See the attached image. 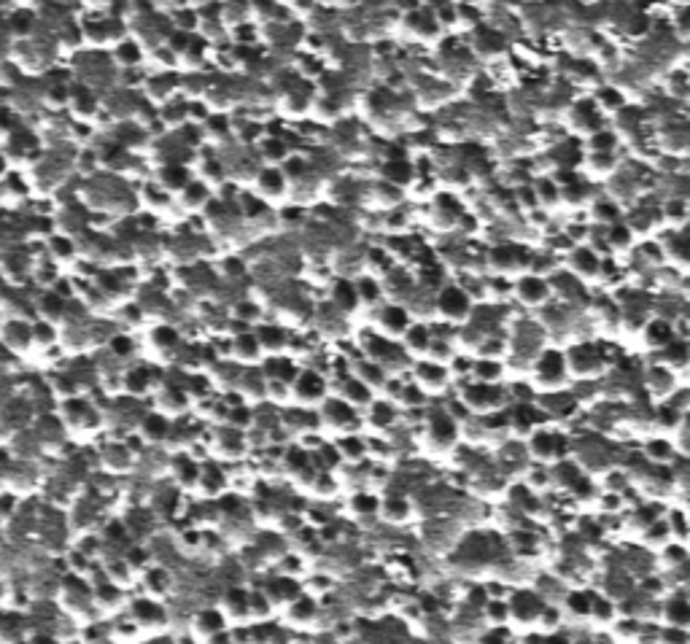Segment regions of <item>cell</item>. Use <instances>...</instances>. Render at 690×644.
Wrapping results in <instances>:
<instances>
[{"label": "cell", "instance_id": "cell-1", "mask_svg": "<svg viewBox=\"0 0 690 644\" xmlns=\"http://www.w3.org/2000/svg\"><path fill=\"white\" fill-rule=\"evenodd\" d=\"M410 175H412V167H410L402 157H399V160H391L386 164V178L394 181V184H405Z\"/></svg>", "mask_w": 690, "mask_h": 644}, {"label": "cell", "instance_id": "cell-2", "mask_svg": "<svg viewBox=\"0 0 690 644\" xmlns=\"http://www.w3.org/2000/svg\"><path fill=\"white\" fill-rule=\"evenodd\" d=\"M442 310L445 313H453V316H459V313H464V308H467V299H464V294L456 289H448L442 294Z\"/></svg>", "mask_w": 690, "mask_h": 644}, {"label": "cell", "instance_id": "cell-3", "mask_svg": "<svg viewBox=\"0 0 690 644\" xmlns=\"http://www.w3.org/2000/svg\"><path fill=\"white\" fill-rule=\"evenodd\" d=\"M165 184L167 186H173V189H178V186H184L187 184V170L181 167V164H170V167H165Z\"/></svg>", "mask_w": 690, "mask_h": 644}, {"label": "cell", "instance_id": "cell-4", "mask_svg": "<svg viewBox=\"0 0 690 644\" xmlns=\"http://www.w3.org/2000/svg\"><path fill=\"white\" fill-rule=\"evenodd\" d=\"M259 181H262V186H264L267 192H281L283 189V175L278 170H264V173L259 175Z\"/></svg>", "mask_w": 690, "mask_h": 644}, {"label": "cell", "instance_id": "cell-5", "mask_svg": "<svg viewBox=\"0 0 690 644\" xmlns=\"http://www.w3.org/2000/svg\"><path fill=\"white\" fill-rule=\"evenodd\" d=\"M321 388H324L321 378H315V375H311V372L300 378V394H305V396H315Z\"/></svg>", "mask_w": 690, "mask_h": 644}, {"label": "cell", "instance_id": "cell-6", "mask_svg": "<svg viewBox=\"0 0 690 644\" xmlns=\"http://www.w3.org/2000/svg\"><path fill=\"white\" fill-rule=\"evenodd\" d=\"M561 367H564V361H561V356L558 354H545L542 364H539V369H542L545 375H558Z\"/></svg>", "mask_w": 690, "mask_h": 644}, {"label": "cell", "instance_id": "cell-7", "mask_svg": "<svg viewBox=\"0 0 690 644\" xmlns=\"http://www.w3.org/2000/svg\"><path fill=\"white\" fill-rule=\"evenodd\" d=\"M335 297H337V302L345 305V308H351L353 302H356V291L351 283H337V291H335Z\"/></svg>", "mask_w": 690, "mask_h": 644}, {"label": "cell", "instance_id": "cell-8", "mask_svg": "<svg viewBox=\"0 0 690 644\" xmlns=\"http://www.w3.org/2000/svg\"><path fill=\"white\" fill-rule=\"evenodd\" d=\"M669 617L671 620H677V623H688L690 620V610L685 601H674L671 607H669Z\"/></svg>", "mask_w": 690, "mask_h": 644}, {"label": "cell", "instance_id": "cell-9", "mask_svg": "<svg viewBox=\"0 0 690 644\" xmlns=\"http://www.w3.org/2000/svg\"><path fill=\"white\" fill-rule=\"evenodd\" d=\"M383 319H386V323H388V326H394V329L405 326V321H408V319H405V313H402L399 308H388V310L383 313Z\"/></svg>", "mask_w": 690, "mask_h": 644}, {"label": "cell", "instance_id": "cell-10", "mask_svg": "<svg viewBox=\"0 0 690 644\" xmlns=\"http://www.w3.org/2000/svg\"><path fill=\"white\" fill-rule=\"evenodd\" d=\"M521 291L526 294V297H532V299H536V297H542V291H545V286L536 281V278H526L523 283H521Z\"/></svg>", "mask_w": 690, "mask_h": 644}, {"label": "cell", "instance_id": "cell-11", "mask_svg": "<svg viewBox=\"0 0 690 644\" xmlns=\"http://www.w3.org/2000/svg\"><path fill=\"white\" fill-rule=\"evenodd\" d=\"M264 151H267V157L278 160V157H283V154H286V146H283L278 138H273V140H267V143H264Z\"/></svg>", "mask_w": 690, "mask_h": 644}, {"label": "cell", "instance_id": "cell-12", "mask_svg": "<svg viewBox=\"0 0 690 644\" xmlns=\"http://www.w3.org/2000/svg\"><path fill=\"white\" fill-rule=\"evenodd\" d=\"M119 54H122V60H125V63H138V57H140V52H138V46H135V43H122Z\"/></svg>", "mask_w": 690, "mask_h": 644}, {"label": "cell", "instance_id": "cell-13", "mask_svg": "<svg viewBox=\"0 0 690 644\" xmlns=\"http://www.w3.org/2000/svg\"><path fill=\"white\" fill-rule=\"evenodd\" d=\"M569 607H572L574 612H588V596H583V593L569 596Z\"/></svg>", "mask_w": 690, "mask_h": 644}, {"label": "cell", "instance_id": "cell-14", "mask_svg": "<svg viewBox=\"0 0 690 644\" xmlns=\"http://www.w3.org/2000/svg\"><path fill=\"white\" fill-rule=\"evenodd\" d=\"M669 334H671V329H669L663 321H656L650 326V337H653V340H669Z\"/></svg>", "mask_w": 690, "mask_h": 644}, {"label": "cell", "instance_id": "cell-15", "mask_svg": "<svg viewBox=\"0 0 690 644\" xmlns=\"http://www.w3.org/2000/svg\"><path fill=\"white\" fill-rule=\"evenodd\" d=\"M410 343L418 345V348H424L426 345V329L424 326H412L410 329Z\"/></svg>", "mask_w": 690, "mask_h": 644}, {"label": "cell", "instance_id": "cell-16", "mask_svg": "<svg viewBox=\"0 0 690 644\" xmlns=\"http://www.w3.org/2000/svg\"><path fill=\"white\" fill-rule=\"evenodd\" d=\"M435 431H437L439 437L445 440V437H450L453 434V423L448 418H435Z\"/></svg>", "mask_w": 690, "mask_h": 644}, {"label": "cell", "instance_id": "cell-17", "mask_svg": "<svg viewBox=\"0 0 690 644\" xmlns=\"http://www.w3.org/2000/svg\"><path fill=\"white\" fill-rule=\"evenodd\" d=\"M598 100H601L604 105H620V95H618L615 89H601V92H598Z\"/></svg>", "mask_w": 690, "mask_h": 644}, {"label": "cell", "instance_id": "cell-18", "mask_svg": "<svg viewBox=\"0 0 690 644\" xmlns=\"http://www.w3.org/2000/svg\"><path fill=\"white\" fill-rule=\"evenodd\" d=\"M146 429H149L154 437H159V434H165V420L159 418V416H151V418L146 420Z\"/></svg>", "mask_w": 690, "mask_h": 644}, {"label": "cell", "instance_id": "cell-19", "mask_svg": "<svg viewBox=\"0 0 690 644\" xmlns=\"http://www.w3.org/2000/svg\"><path fill=\"white\" fill-rule=\"evenodd\" d=\"M202 625H205L208 631H213V628H221V617L216 612H205V614H202Z\"/></svg>", "mask_w": 690, "mask_h": 644}, {"label": "cell", "instance_id": "cell-20", "mask_svg": "<svg viewBox=\"0 0 690 644\" xmlns=\"http://www.w3.org/2000/svg\"><path fill=\"white\" fill-rule=\"evenodd\" d=\"M127 383H129L132 391H140V388L146 386V375H143V372H132V375L127 378Z\"/></svg>", "mask_w": 690, "mask_h": 644}, {"label": "cell", "instance_id": "cell-21", "mask_svg": "<svg viewBox=\"0 0 690 644\" xmlns=\"http://www.w3.org/2000/svg\"><path fill=\"white\" fill-rule=\"evenodd\" d=\"M594 146H596V149H609V146H612V135H609V132H596Z\"/></svg>", "mask_w": 690, "mask_h": 644}, {"label": "cell", "instance_id": "cell-22", "mask_svg": "<svg viewBox=\"0 0 690 644\" xmlns=\"http://www.w3.org/2000/svg\"><path fill=\"white\" fill-rule=\"evenodd\" d=\"M157 340L162 345H173V343H176V332H173V329H159Z\"/></svg>", "mask_w": 690, "mask_h": 644}, {"label": "cell", "instance_id": "cell-23", "mask_svg": "<svg viewBox=\"0 0 690 644\" xmlns=\"http://www.w3.org/2000/svg\"><path fill=\"white\" fill-rule=\"evenodd\" d=\"M356 507L370 513V510H375V499L373 496H356Z\"/></svg>", "mask_w": 690, "mask_h": 644}, {"label": "cell", "instance_id": "cell-24", "mask_svg": "<svg viewBox=\"0 0 690 644\" xmlns=\"http://www.w3.org/2000/svg\"><path fill=\"white\" fill-rule=\"evenodd\" d=\"M577 264H580L583 270H594V257H591L588 251H580V254H577Z\"/></svg>", "mask_w": 690, "mask_h": 644}, {"label": "cell", "instance_id": "cell-25", "mask_svg": "<svg viewBox=\"0 0 690 644\" xmlns=\"http://www.w3.org/2000/svg\"><path fill=\"white\" fill-rule=\"evenodd\" d=\"M362 294H364L367 299H375V297H377V286L373 283V281H364V283H362Z\"/></svg>", "mask_w": 690, "mask_h": 644}, {"label": "cell", "instance_id": "cell-26", "mask_svg": "<svg viewBox=\"0 0 690 644\" xmlns=\"http://www.w3.org/2000/svg\"><path fill=\"white\" fill-rule=\"evenodd\" d=\"M138 612L143 614V617H157V610H154V604H146V601H140L138 604Z\"/></svg>", "mask_w": 690, "mask_h": 644}, {"label": "cell", "instance_id": "cell-27", "mask_svg": "<svg viewBox=\"0 0 690 644\" xmlns=\"http://www.w3.org/2000/svg\"><path fill=\"white\" fill-rule=\"evenodd\" d=\"M496 372H499V367H496V364H488V361H485V364H480V375H483V378H494Z\"/></svg>", "mask_w": 690, "mask_h": 644}, {"label": "cell", "instance_id": "cell-28", "mask_svg": "<svg viewBox=\"0 0 690 644\" xmlns=\"http://www.w3.org/2000/svg\"><path fill=\"white\" fill-rule=\"evenodd\" d=\"M189 202H200L202 200V194H205V189L202 186H189Z\"/></svg>", "mask_w": 690, "mask_h": 644}, {"label": "cell", "instance_id": "cell-29", "mask_svg": "<svg viewBox=\"0 0 690 644\" xmlns=\"http://www.w3.org/2000/svg\"><path fill=\"white\" fill-rule=\"evenodd\" d=\"M262 337H264V340H270V343H278V340H281V332L267 326V329H262Z\"/></svg>", "mask_w": 690, "mask_h": 644}, {"label": "cell", "instance_id": "cell-30", "mask_svg": "<svg viewBox=\"0 0 690 644\" xmlns=\"http://www.w3.org/2000/svg\"><path fill=\"white\" fill-rule=\"evenodd\" d=\"M612 240H615V243H623V240H628L626 226H615V229H612Z\"/></svg>", "mask_w": 690, "mask_h": 644}, {"label": "cell", "instance_id": "cell-31", "mask_svg": "<svg viewBox=\"0 0 690 644\" xmlns=\"http://www.w3.org/2000/svg\"><path fill=\"white\" fill-rule=\"evenodd\" d=\"M291 8H300V11H311L313 8V0H289Z\"/></svg>", "mask_w": 690, "mask_h": 644}, {"label": "cell", "instance_id": "cell-32", "mask_svg": "<svg viewBox=\"0 0 690 644\" xmlns=\"http://www.w3.org/2000/svg\"><path fill=\"white\" fill-rule=\"evenodd\" d=\"M534 448H536V451H547V448H550V437H547V434L536 437V440H534Z\"/></svg>", "mask_w": 690, "mask_h": 644}, {"label": "cell", "instance_id": "cell-33", "mask_svg": "<svg viewBox=\"0 0 690 644\" xmlns=\"http://www.w3.org/2000/svg\"><path fill=\"white\" fill-rule=\"evenodd\" d=\"M114 348H116V354H127L132 345H129V340H125V337H119V340H114Z\"/></svg>", "mask_w": 690, "mask_h": 644}, {"label": "cell", "instance_id": "cell-34", "mask_svg": "<svg viewBox=\"0 0 690 644\" xmlns=\"http://www.w3.org/2000/svg\"><path fill=\"white\" fill-rule=\"evenodd\" d=\"M181 464H184V480H187V483H191V480L197 477V469H194L191 464H187V461H181Z\"/></svg>", "mask_w": 690, "mask_h": 644}, {"label": "cell", "instance_id": "cell-35", "mask_svg": "<svg viewBox=\"0 0 690 644\" xmlns=\"http://www.w3.org/2000/svg\"><path fill=\"white\" fill-rule=\"evenodd\" d=\"M229 601L235 604V610H240V607H243V601H246V596H243V593H238V590H232V593H229Z\"/></svg>", "mask_w": 690, "mask_h": 644}, {"label": "cell", "instance_id": "cell-36", "mask_svg": "<svg viewBox=\"0 0 690 644\" xmlns=\"http://www.w3.org/2000/svg\"><path fill=\"white\" fill-rule=\"evenodd\" d=\"M351 394H353L356 399H367V391H364L362 383H351Z\"/></svg>", "mask_w": 690, "mask_h": 644}, {"label": "cell", "instance_id": "cell-37", "mask_svg": "<svg viewBox=\"0 0 690 644\" xmlns=\"http://www.w3.org/2000/svg\"><path fill=\"white\" fill-rule=\"evenodd\" d=\"M343 448H345V451H348V453H353V455H356V453L362 451V445H359V442H356V440H345V442H343Z\"/></svg>", "mask_w": 690, "mask_h": 644}, {"label": "cell", "instance_id": "cell-38", "mask_svg": "<svg viewBox=\"0 0 690 644\" xmlns=\"http://www.w3.org/2000/svg\"><path fill=\"white\" fill-rule=\"evenodd\" d=\"M653 453L663 458V455H669V445H666V442H653Z\"/></svg>", "mask_w": 690, "mask_h": 644}, {"label": "cell", "instance_id": "cell-39", "mask_svg": "<svg viewBox=\"0 0 690 644\" xmlns=\"http://www.w3.org/2000/svg\"><path fill=\"white\" fill-rule=\"evenodd\" d=\"M281 585H283V590H281V588H278V590H281L283 596H294V593H297V588H294V582L283 580Z\"/></svg>", "mask_w": 690, "mask_h": 644}, {"label": "cell", "instance_id": "cell-40", "mask_svg": "<svg viewBox=\"0 0 690 644\" xmlns=\"http://www.w3.org/2000/svg\"><path fill=\"white\" fill-rule=\"evenodd\" d=\"M386 510H388V513H394V515H399V513L405 510V504H402V502H388V507H386Z\"/></svg>", "mask_w": 690, "mask_h": 644}, {"label": "cell", "instance_id": "cell-41", "mask_svg": "<svg viewBox=\"0 0 690 644\" xmlns=\"http://www.w3.org/2000/svg\"><path fill=\"white\" fill-rule=\"evenodd\" d=\"M424 375H426V378H435V380H439V369H437V367H424Z\"/></svg>", "mask_w": 690, "mask_h": 644}, {"label": "cell", "instance_id": "cell-42", "mask_svg": "<svg viewBox=\"0 0 690 644\" xmlns=\"http://www.w3.org/2000/svg\"><path fill=\"white\" fill-rule=\"evenodd\" d=\"M240 345H243V351H253L256 340H253V337H243V340H240Z\"/></svg>", "mask_w": 690, "mask_h": 644}, {"label": "cell", "instance_id": "cell-43", "mask_svg": "<svg viewBox=\"0 0 690 644\" xmlns=\"http://www.w3.org/2000/svg\"><path fill=\"white\" fill-rule=\"evenodd\" d=\"M598 213L601 216H615V208L612 205H598Z\"/></svg>", "mask_w": 690, "mask_h": 644}, {"label": "cell", "instance_id": "cell-44", "mask_svg": "<svg viewBox=\"0 0 690 644\" xmlns=\"http://www.w3.org/2000/svg\"><path fill=\"white\" fill-rule=\"evenodd\" d=\"M253 604H256V610H259V612H264V610H267V604H264V599H262V596H253Z\"/></svg>", "mask_w": 690, "mask_h": 644}, {"label": "cell", "instance_id": "cell-45", "mask_svg": "<svg viewBox=\"0 0 690 644\" xmlns=\"http://www.w3.org/2000/svg\"><path fill=\"white\" fill-rule=\"evenodd\" d=\"M297 614H311V601H300V610Z\"/></svg>", "mask_w": 690, "mask_h": 644}, {"label": "cell", "instance_id": "cell-46", "mask_svg": "<svg viewBox=\"0 0 690 644\" xmlns=\"http://www.w3.org/2000/svg\"><path fill=\"white\" fill-rule=\"evenodd\" d=\"M291 464H294V466L305 464V455H300V453H291Z\"/></svg>", "mask_w": 690, "mask_h": 644}, {"label": "cell", "instance_id": "cell-47", "mask_svg": "<svg viewBox=\"0 0 690 644\" xmlns=\"http://www.w3.org/2000/svg\"><path fill=\"white\" fill-rule=\"evenodd\" d=\"M491 614H494V617H502V614H504L502 604H494V607H491Z\"/></svg>", "mask_w": 690, "mask_h": 644}, {"label": "cell", "instance_id": "cell-48", "mask_svg": "<svg viewBox=\"0 0 690 644\" xmlns=\"http://www.w3.org/2000/svg\"><path fill=\"white\" fill-rule=\"evenodd\" d=\"M224 507H227V510H235V499H232V496H227V499H224Z\"/></svg>", "mask_w": 690, "mask_h": 644}, {"label": "cell", "instance_id": "cell-49", "mask_svg": "<svg viewBox=\"0 0 690 644\" xmlns=\"http://www.w3.org/2000/svg\"><path fill=\"white\" fill-rule=\"evenodd\" d=\"M472 601H483V590H474V593H472Z\"/></svg>", "mask_w": 690, "mask_h": 644}, {"label": "cell", "instance_id": "cell-50", "mask_svg": "<svg viewBox=\"0 0 690 644\" xmlns=\"http://www.w3.org/2000/svg\"><path fill=\"white\" fill-rule=\"evenodd\" d=\"M598 614H604V617H607V614H609V607H607V604H598Z\"/></svg>", "mask_w": 690, "mask_h": 644}, {"label": "cell", "instance_id": "cell-51", "mask_svg": "<svg viewBox=\"0 0 690 644\" xmlns=\"http://www.w3.org/2000/svg\"><path fill=\"white\" fill-rule=\"evenodd\" d=\"M677 3H680V6H682V3H685V0H677Z\"/></svg>", "mask_w": 690, "mask_h": 644}]
</instances>
